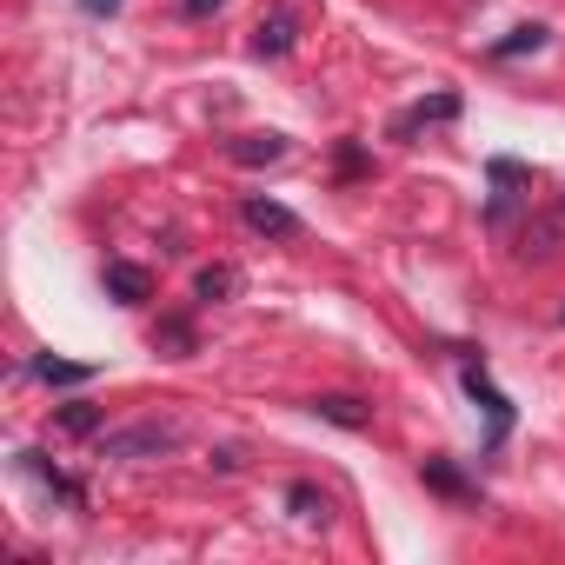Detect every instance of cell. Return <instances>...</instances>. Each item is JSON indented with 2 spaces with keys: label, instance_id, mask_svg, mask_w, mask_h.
Here are the masks:
<instances>
[{
  "label": "cell",
  "instance_id": "obj_15",
  "mask_svg": "<svg viewBox=\"0 0 565 565\" xmlns=\"http://www.w3.org/2000/svg\"><path fill=\"white\" fill-rule=\"evenodd\" d=\"M492 180H499V186H512V180H519V167H512V160H492ZM505 206H512V193H499V200H492V220H505Z\"/></svg>",
  "mask_w": 565,
  "mask_h": 565
},
{
  "label": "cell",
  "instance_id": "obj_11",
  "mask_svg": "<svg viewBox=\"0 0 565 565\" xmlns=\"http://www.w3.org/2000/svg\"><path fill=\"white\" fill-rule=\"evenodd\" d=\"M21 466H28V472H34V479H41V486H47L54 499H74V505H81V486H74V479H67L61 466H47L41 452H21Z\"/></svg>",
  "mask_w": 565,
  "mask_h": 565
},
{
  "label": "cell",
  "instance_id": "obj_4",
  "mask_svg": "<svg viewBox=\"0 0 565 565\" xmlns=\"http://www.w3.org/2000/svg\"><path fill=\"white\" fill-rule=\"evenodd\" d=\"M294 34H300V21H294L287 8H279V14H266V21H259V34H253V54H273V61H279V54L294 47Z\"/></svg>",
  "mask_w": 565,
  "mask_h": 565
},
{
  "label": "cell",
  "instance_id": "obj_1",
  "mask_svg": "<svg viewBox=\"0 0 565 565\" xmlns=\"http://www.w3.org/2000/svg\"><path fill=\"white\" fill-rule=\"evenodd\" d=\"M180 439H186L180 419H140V426L100 433V459H160V452H173Z\"/></svg>",
  "mask_w": 565,
  "mask_h": 565
},
{
  "label": "cell",
  "instance_id": "obj_14",
  "mask_svg": "<svg viewBox=\"0 0 565 565\" xmlns=\"http://www.w3.org/2000/svg\"><path fill=\"white\" fill-rule=\"evenodd\" d=\"M287 505H294L307 525H327V499H320L313 486H294V492H287Z\"/></svg>",
  "mask_w": 565,
  "mask_h": 565
},
{
  "label": "cell",
  "instance_id": "obj_18",
  "mask_svg": "<svg viewBox=\"0 0 565 565\" xmlns=\"http://www.w3.org/2000/svg\"><path fill=\"white\" fill-rule=\"evenodd\" d=\"M213 8H220V0H186V14H193V21H200V14H213Z\"/></svg>",
  "mask_w": 565,
  "mask_h": 565
},
{
  "label": "cell",
  "instance_id": "obj_6",
  "mask_svg": "<svg viewBox=\"0 0 565 565\" xmlns=\"http://www.w3.org/2000/svg\"><path fill=\"white\" fill-rule=\"evenodd\" d=\"M233 160L239 167H273V160H287V140L279 134H246V140H233Z\"/></svg>",
  "mask_w": 565,
  "mask_h": 565
},
{
  "label": "cell",
  "instance_id": "obj_12",
  "mask_svg": "<svg viewBox=\"0 0 565 565\" xmlns=\"http://www.w3.org/2000/svg\"><path fill=\"white\" fill-rule=\"evenodd\" d=\"M558 246H565V200H558L532 233H525V253H558Z\"/></svg>",
  "mask_w": 565,
  "mask_h": 565
},
{
  "label": "cell",
  "instance_id": "obj_13",
  "mask_svg": "<svg viewBox=\"0 0 565 565\" xmlns=\"http://www.w3.org/2000/svg\"><path fill=\"white\" fill-rule=\"evenodd\" d=\"M539 47H545V28L532 21V28H512V41H499L492 54H499V61H512V54H539Z\"/></svg>",
  "mask_w": 565,
  "mask_h": 565
},
{
  "label": "cell",
  "instance_id": "obj_16",
  "mask_svg": "<svg viewBox=\"0 0 565 565\" xmlns=\"http://www.w3.org/2000/svg\"><path fill=\"white\" fill-rule=\"evenodd\" d=\"M61 426H67V433H94V426H100V406H67Z\"/></svg>",
  "mask_w": 565,
  "mask_h": 565
},
{
  "label": "cell",
  "instance_id": "obj_2",
  "mask_svg": "<svg viewBox=\"0 0 565 565\" xmlns=\"http://www.w3.org/2000/svg\"><path fill=\"white\" fill-rule=\"evenodd\" d=\"M239 220H246L253 233H266V239H294V233H300V213H294V206H279V200H259V193L239 206Z\"/></svg>",
  "mask_w": 565,
  "mask_h": 565
},
{
  "label": "cell",
  "instance_id": "obj_5",
  "mask_svg": "<svg viewBox=\"0 0 565 565\" xmlns=\"http://www.w3.org/2000/svg\"><path fill=\"white\" fill-rule=\"evenodd\" d=\"M452 114H459V100H452V94H433V100L406 107V114L393 120V134H419V127H433V120H452Z\"/></svg>",
  "mask_w": 565,
  "mask_h": 565
},
{
  "label": "cell",
  "instance_id": "obj_3",
  "mask_svg": "<svg viewBox=\"0 0 565 565\" xmlns=\"http://www.w3.org/2000/svg\"><path fill=\"white\" fill-rule=\"evenodd\" d=\"M107 294H114L120 307H140V300L153 294V279H147L134 259H114V266H107Z\"/></svg>",
  "mask_w": 565,
  "mask_h": 565
},
{
  "label": "cell",
  "instance_id": "obj_10",
  "mask_svg": "<svg viewBox=\"0 0 565 565\" xmlns=\"http://www.w3.org/2000/svg\"><path fill=\"white\" fill-rule=\"evenodd\" d=\"M313 413H320V419H333V426H347V433H360V426L373 419V413H366L360 399H347V393H327V399H313Z\"/></svg>",
  "mask_w": 565,
  "mask_h": 565
},
{
  "label": "cell",
  "instance_id": "obj_8",
  "mask_svg": "<svg viewBox=\"0 0 565 565\" xmlns=\"http://www.w3.org/2000/svg\"><path fill=\"white\" fill-rule=\"evenodd\" d=\"M193 294H200V307H220V300L239 294V273H233V266H206V273L193 279Z\"/></svg>",
  "mask_w": 565,
  "mask_h": 565
},
{
  "label": "cell",
  "instance_id": "obj_17",
  "mask_svg": "<svg viewBox=\"0 0 565 565\" xmlns=\"http://www.w3.org/2000/svg\"><path fill=\"white\" fill-rule=\"evenodd\" d=\"M426 479H433L439 492H466V479H459V472H452L446 459H426Z\"/></svg>",
  "mask_w": 565,
  "mask_h": 565
},
{
  "label": "cell",
  "instance_id": "obj_19",
  "mask_svg": "<svg viewBox=\"0 0 565 565\" xmlns=\"http://www.w3.org/2000/svg\"><path fill=\"white\" fill-rule=\"evenodd\" d=\"M558 320H565V313H558Z\"/></svg>",
  "mask_w": 565,
  "mask_h": 565
},
{
  "label": "cell",
  "instance_id": "obj_9",
  "mask_svg": "<svg viewBox=\"0 0 565 565\" xmlns=\"http://www.w3.org/2000/svg\"><path fill=\"white\" fill-rule=\"evenodd\" d=\"M34 380H47V386H87V380H94V366H81V360H54V353H41V360H34Z\"/></svg>",
  "mask_w": 565,
  "mask_h": 565
},
{
  "label": "cell",
  "instance_id": "obj_7",
  "mask_svg": "<svg viewBox=\"0 0 565 565\" xmlns=\"http://www.w3.org/2000/svg\"><path fill=\"white\" fill-rule=\"evenodd\" d=\"M466 393H472V399H479V406L492 413V433H505V426H512V406L499 399V386H492V380H486L479 366H466Z\"/></svg>",
  "mask_w": 565,
  "mask_h": 565
}]
</instances>
